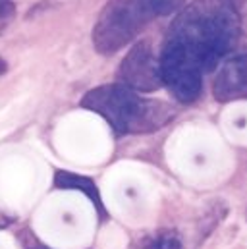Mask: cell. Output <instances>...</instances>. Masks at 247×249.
Listing matches in <instances>:
<instances>
[{"mask_svg": "<svg viewBox=\"0 0 247 249\" xmlns=\"http://www.w3.org/2000/svg\"><path fill=\"white\" fill-rule=\"evenodd\" d=\"M242 29V18L228 0H193L172 21L168 39L184 45L211 70L228 54Z\"/></svg>", "mask_w": 247, "mask_h": 249, "instance_id": "6da1fadb", "label": "cell"}, {"mask_svg": "<svg viewBox=\"0 0 247 249\" xmlns=\"http://www.w3.org/2000/svg\"><path fill=\"white\" fill-rule=\"evenodd\" d=\"M230 2V6L238 12V16L242 18V19H247V0H228Z\"/></svg>", "mask_w": 247, "mask_h": 249, "instance_id": "8fae6325", "label": "cell"}, {"mask_svg": "<svg viewBox=\"0 0 247 249\" xmlns=\"http://www.w3.org/2000/svg\"><path fill=\"white\" fill-rule=\"evenodd\" d=\"M27 249H47L45 246H41V244H37L35 240H33V244H27Z\"/></svg>", "mask_w": 247, "mask_h": 249, "instance_id": "7c38bea8", "label": "cell"}, {"mask_svg": "<svg viewBox=\"0 0 247 249\" xmlns=\"http://www.w3.org/2000/svg\"><path fill=\"white\" fill-rule=\"evenodd\" d=\"M162 81L180 103H193L201 95L205 68L184 45L166 39L160 54Z\"/></svg>", "mask_w": 247, "mask_h": 249, "instance_id": "277c9868", "label": "cell"}, {"mask_svg": "<svg viewBox=\"0 0 247 249\" xmlns=\"http://www.w3.org/2000/svg\"><path fill=\"white\" fill-rule=\"evenodd\" d=\"M4 71H6V62L0 60V73H4Z\"/></svg>", "mask_w": 247, "mask_h": 249, "instance_id": "4fadbf2b", "label": "cell"}, {"mask_svg": "<svg viewBox=\"0 0 247 249\" xmlns=\"http://www.w3.org/2000/svg\"><path fill=\"white\" fill-rule=\"evenodd\" d=\"M81 107L103 116L118 133H151L174 118V108L168 103L141 97L124 83L91 89Z\"/></svg>", "mask_w": 247, "mask_h": 249, "instance_id": "7a4b0ae2", "label": "cell"}, {"mask_svg": "<svg viewBox=\"0 0 247 249\" xmlns=\"http://www.w3.org/2000/svg\"><path fill=\"white\" fill-rule=\"evenodd\" d=\"M185 2H187V0H153L155 12H157L159 16H168V14L176 12V10H180Z\"/></svg>", "mask_w": 247, "mask_h": 249, "instance_id": "9c48e42d", "label": "cell"}, {"mask_svg": "<svg viewBox=\"0 0 247 249\" xmlns=\"http://www.w3.org/2000/svg\"><path fill=\"white\" fill-rule=\"evenodd\" d=\"M143 249H182L180 238L176 236V232L164 230V232H157L153 236H149L143 242Z\"/></svg>", "mask_w": 247, "mask_h": 249, "instance_id": "ba28073f", "label": "cell"}, {"mask_svg": "<svg viewBox=\"0 0 247 249\" xmlns=\"http://www.w3.org/2000/svg\"><path fill=\"white\" fill-rule=\"evenodd\" d=\"M14 16H16L14 2L12 0H0V33L12 23Z\"/></svg>", "mask_w": 247, "mask_h": 249, "instance_id": "30bf717a", "label": "cell"}, {"mask_svg": "<svg viewBox=\"0 0 247 249\" xmlns=\"http://www.w3.org/2000/svg\"><path fill=\"white\" fill-rule=\"evenodd\" d=\"M212 95L218 103L247 99V54H240L220 66L212 83Z\"/></svg>", "mask_w": 247, "mask_h": 249, "instance_id": "8992f818", "label": "cell"}, {"mask_svg": "<svg viewBox=\"0 0 247 249\" xmlns=\"http://www.w3.org/2000/svg\"><path fill=\"white\" fill-rule=\"evenodd\" d=\"M157 16L153 0H108L93 27V45L101 54L127 47Z\"/></svg>", "mask_w": 247, "mask_h": 249, "instance_id": "3957f363", "label": "cell"}, {"mask_svg": "<svg viewBox=\"0 0 247 249\" xmlns=\"http://www.w3.org/2000/svg\"><path fill=\"white\" fill-rule=\"evenodd\" d=\"M118 77L125 87L141 93H151L164 85L160 58L155 54L149 41H139L129 49L120 64Z\"/></svg>", "mask_w": 247, "mask_h": 249, "instance_id": "5b68a950", "label": "cell"}, {"mask_svg": "<svg viewBox=\"0 0 247 249\" xmlns=\"http://www.w3.org/2000/svg\"><path fill=\"white\" fill-rule=\"evenodd\" d=\"M54 186L58 187V189H79V191H83L91 199V203L95 205L101 220H106V216H108L106 214V209L103 205V199H101V193L97 189V184L91 178L77 176V174L68 172V170H58L54 174Z\"/></svg>", "mask_w": 247, "mask_h": 249, "instance_id": "52a82bcc", "label": "cell"}]
</instances>
